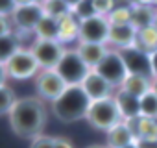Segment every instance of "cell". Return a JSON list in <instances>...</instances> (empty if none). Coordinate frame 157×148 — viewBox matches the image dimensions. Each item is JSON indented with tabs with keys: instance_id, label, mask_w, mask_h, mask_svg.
<instances>
[{
	"instance_id": "cell-1",
	"label": "cell",
	"mask_w": 157,
	"mask_h": 148,
	"mask_svg": "<svg viewBox=\"0 0 157 148\" xmlns=\"http://www.w3.org/2000/svg\"><path fill=\"white\" fill-rule=\"evenodd\" d=\"M8 120L15 135L35 139L43 135V130L46 126V107L37 96L17 98L13 109L8 115Z\"/></svg>"
},
{
	"instance_id": "cell-2",
	"label": "cell",
	"mask_w": 157,
	"mask_h": 148,
	"mask_svg": "<svg viewBox=\"0 0 157 148\" xmlns=\"http://www.w3.org/2000/svg\"><path fill=\"white\" fill-rule=\"evenodd\" d=\"M91 98L85 95L82 85H68L67 91L52 102V113L61 122H76L87 117Z\"/></svg>"
},
{
	"instance_id": "cell-3",
	"label": "cell",
	"mask_w": 157,
	"mask_h": 148,
	"mask_svg": "<svg viewBox=\"0 0 157 148\" xmlns=\"http://www.w3.org/2000/svg\"><path fill=\"white\" fill-rule=\"evenodd\" d=\"M85 119H87V122L93 128H96L100 131H105V133L113 126H117L118 122H122L120 113H118L117 104H115V98H105V100L91 102Z\"/></svg>"
},
{
	"instance_id": "cell-4",
	"label": "cell",
	"mask_w": 157,
	"mask_h": 148,
	"mask_svg": "<svg viewBox=\"0 0 157 148\" xmlns=\"http://www.w3.org/2000/svg\"><path fill=\"white\" fill-rule=\"evenodd\" d=\"M57 74L65 80L67 85H82V82L85 80V76L89 74V67L87 63L82 59V56L78 54L76 48H67L61 61L56 67Z\"/></svg>"
},
{
	"instance_id": "cell-5",
	"label": "cell",
	"mask_w": 157,
	"mask_h": 148,
	"mask_svg": "<svg viewBox=\"0 0 157 148\" xmlns=\"http://www.w3.org/2000/svg\"><path fill=\"white\" fill-rule=\"evenodd\" d=\"M4 65L8 70V76L13 80H28V78H33L41 72V67H39V63L30 48L17 50Z\"/></svg>"
},
{
	"instance_id": "cell-6",
	"label": "cell",
	"mask_w": 157,
	"mask_h": 148,
	"mask_svg": "<svg viewBox=\"0 0 157 148\" xmlns=\"http://www.w3.org/2000/svg\"><path fill=\"white\" fill-rule=\"evenodd\" d=\"M94 70L100 76H104L115 89H118L120 84L128 76V68H126V63L122 59L120 50H111V48L107 50V54L104 56V59L98 63V67Z\"/></svg>"
},
{
	"instance_id": "cell-7",
	"label": "cell",
	"mask_w": 157,
	"mask_h": 148,
	"mask_svg": "<svg viewBox=\"0 0 157 148\" xmlns=\"http://www.w3.org/2000/svg\"><path fill=\"white\" fill-rule=\"evenodd\" d=\"M32 54L35 56L41 70H46V68H56L57 63L61 61L67 46L63 43H59L57 39L56 41H44V39H35L33 45L30 46Z\"/></svg>"
},
{
	"instance_id": "cell-8",
	"label": "cell",
	"mask_w": 157,
	"mask_h": 148,
	"mask_svg": "<svg viewBox=\"0 0 157 148\" xmlns=\"http://www.w3.org/2000/svg\"><path fill=\"white\" fill-rule=\"evenodd\" d=\"M109 28H111V22L104 15H94L91 19L80 21V37H78V43L107 45Z\"/></svg>"
},
{
	"instance_id": "cell-9",
	"label": "cell",
	"mask_w": 157,
	"mask_h": 148,
	"mask_svg": "<svg viewBox=\"0 0 157 148\" xmlns=\"http://www.w3.org/2000/svg\"><path fill=\"white\" fill-rule=\"evenodd\" d=\"M67 84L65 80L57 74L56 68H46L41 70L37 74V82H35V89L41 100H48V102H56L65 91H67Z\"/></svg>"
},
{
	"instance_id": "cell-10",
	"label": "cell",
	"mask_w": 157,
	"mask_h": 148,
	"mask_svg": "<svg viewBox=\"0 0 157 148\" xmlns=\"http://www.w3.org/2000/svg\"><path fill=\"white\" fill-rule=\"evenodd\" d=\"M43 17H44L43 4L41 2H33V4L17 6L10 19H11L13 28H17L19 32H33Z\"/></svg>"
},
{
	"instance_id": "cell-11",
	"label": "cell",
	"mask_w": 157,
	"mask_h": 148,
	"mask_svg": "<svg viewBox=\"0 0 157 148\" xmlns=\"http://www.w3.org/2000/svg\"><path fill=\"white\" fill-rule=\"evenodd\" d=\"M82 89L85 91V95L91 98V102H96V100H105V98H113L117 89L104 78L100 74L91 68L89 74L85 76V80L82 82Z\"/></svg>"
},
{
	"instance_id": "cell-12",
	"label": "cell",
	"mask_w": 157,
	"mask_h": 148,
	"mask_svg": "<svg viewBox=\"0 0 157 148\" xmlns=\"http://www.w3.org/2000/svg\"><path fill=\"white\" fill-rule=\"evenodd\" d=\"M122 59L126 63L128 74H137V76L151 78V63H150V54L140 50L139 46H131L126 50H120Z\"/></svg>"
},
{
	"instance_id": "cell-13",
	"label": "cell",
	"mask_w": 157,
	"mask_h": 148,
	"mask_svg": "<svg viewBox=\"0 0 157 148\" xmlns=\"http://www.w3.org/2000/svg\"><path fill=\"white\" fill-rule=\"evenodd\" d=\"M137 33L139 30L133 24H111L107 43L117 46L118 50H126V48L137 46Z\"/></svg>"
},
{
	"instance_id": "cell-14",
	"label": "cell",
	"mask_w": 157,
	"mask_h": 148,
	"mask_svg": "<svg viewBox=\"0 0 157 148\" xmlns=\"http://www.w3.org/2000/svg\"><path fill=\"white\" fill-rule=\"evenodd\" d=\"M113 98H115L117 109L120 113V119L124 122H129V120L140 117V98L128 95V93H122V91H117Z\"/></svg>"
},
{
	"instance_id": "cell-15",
	"label": "cell",
	"mask_w": 157,
	"mask_h": 148,
	"mask_svg": "<svg viewBox=\"0 0 157 148\" xmlns=\"http://www.w3.org/2000/svg\"><path fill=\"white\" fill-rule=\"evenodd\" d=\"M57 26H59V37H57L59 43L68 45V43L78 41V37H80V19L72 11L67 13L65 17H61L57 21Z\"/></svg>"
},
{
	"instance_id": "cell-16",
	"label": "cell",
	"mask_w": 157,
	"mask_h": 148,
	"mask_svg": "<svg viewBox=\"0 0 157 148\" xmlns=\"http://www.w3.org/2000/svg\"><path fill=\"white\" fill-rule=\"evenodd\" d=\"M78 54L82 56V59L87 63L89 68H96L98 63L104 59V56L107 54V45H96V43H78L76 46Z\"/></svg>"
},
{
	"instance_id": "cell-17",
	"label": "cell",
	"mask_w": 157,
	"mask_h": 148,
	"mask_svg": "<svg viewBox=\"0 0 157 148\" xmlns=\"http://www.w3.org/2000/svg\"><path fill=\"white\" fill-rule=\"evenodd\" d=\"M137 139L131 131V128L128 126V122H118L117 126H113L107 131V146L109 148H124L128 144H133Z\"/></svg>"
},
{
	"instance_id": "cell-18",
	"label": "cell",
	"mask_w": 157,
	"mask_h": 148,
	"mask_svg": "<svg viewBox=\"0 0 157 148\" xmlns=\"http://www.w3.org/2000/svg\"><path fill=\"white\" fill-rule=\"evenodd\" d=\"M117 91L133 95L137 98H142L148 91H151V78H144V76H137V74H128L126 80L120 84V87Z\"/></svg>"
},
{
	"instance_id": "cell-19",
	"label": "cell",
	"mask_w": 157,
	"mask_h": 148,
	"mask_svg": "<svg viewBox=\"0 0 157 148\" xmlns=\"http://www.w3.org/2000/svg\"><path fill=\"white\" fill-rule=\"evenodd\" d=\"M135 139H157V120L148 117H139L128 122Z\"/></svg>"
},
{
	"instance_id": "cell-20",
	"label": "cell",
	"mask_w": 157,
	"mask_h": 148,
	"mask_svg": "<svg viewBox=\"0 0 157 148\" xmlns=\"http://www.w3.org/2000/svg\"><path fill=\"white\" fill-rule=\"evenodd\" d=\"M155 11H157V10H153L150 4H137V6H133L131 24H133L137 30H144V28L153 26Z\"/></svg>"
},
{
	"instance_id": "cell-21",
	"label": "cell",
	"mask_w": 157,
	"mask_h": 148,
	"mask_svg": "<svg viewBox=\"0 0 157 148\" xmlns=\"http://www.w3.org/2000/svg\"><path fill=\"white\" fill-rule=\"evenodd\" d=\"M33 35L35 39H44V41H56L59 37V26H57V21L52 19V17H43L39 21V24L35 26L33 30Z\"/></svg>"
},
{
	"instance_id": "cell-22",
	"label": "cell",
	"mask_w": 157,
	"mask_h": 148,
	"mask_svg": "<svg viewBox=\"0 0 157 148\" xmlns=\"http://www.w3.org/2000/svg\"><path fill=\"white\" fill-rule=\"evenodd\" d=\"M137 46L144 50L146 54H153L157 50V30L153 26L139 30L137 33Z\"/></svg>"
},
{
	"instance_id": "cell-23",
	"label": "cell",
	"mask_w": 157,
	"mask_h": 148,
	"mask_svg": "<svg viewBox=\"0 0 157 148\" xmlns=\"http://www.w3.org/2000/svg\"><path fill=\"white\" fill-rule=\"evenodd\" d=\"M41 4H43L44 15H46V17H52V19H56V21H59L61 17H65L67 13L72 11L65 0H43Z\"/></svg>"
},
{
	"instance_id": "cell-24",
	"label": "cell",
	"mask_w": 157,
	"mask_h": 148,
	"mask_svg": "<svg viewBox=\"0 0 157 148\" xmlns=\"http://www.w3.org/2000/svg\"><path fill=\"white\" fill-rule=\"evenodd\" d=\"M21 43L17 39L15 33H10V35H2L0 37V63H6L17 50H21Z\"/></svg>"
},
{
	"instance_id": "cell-25",
	"label": "cell",
	"mask_w": 157,
	"mask_h": 148,
	"mask_svg": "<svg viewBox=\"0 0 157 148\" xmlns=\"http://www.w3.org/2000/svg\"><path fill=\"white\" fill-rule=\"evenodd\" d=\"M140 117L157 119V95L153 91H148L140 98Z\"/></svg>"
},
{
	"instance_id": "cell-26",
	"label": "cell",
	"mask_w": 157,
	"mask_h": 148,
	"mask_svg": "<svg viewBox=\"0 0 157 148\" xmlns=\"http://www.w3.org/2000/svg\"><path fill=\"white\" fill-rule=\"evenodd\" d=\"M15 102H17V96H15V93H13V89L10 85L0 87V117L10 115V111L13 109Z\"/></svg>"
},
{
	"instance_id": "cell-27",
	"label": "cell",
	"mask_w": 157,
	"mask_h": 148,
	"mask_svg": "<svg viewBox=\"0 0 157 148\" xmlns=\"http://www.w3.org/2000/svg\"><path fill=\"white\" fill-rule=\"evenodd\" d=\"M131 15H133L131 6H117L107 15V19L111 24H131Z\"/></svg>"
},
{
	"instance_id": "cell-28",
	"label": "cell",
	"mask_w": 157,
	"mask_h": 148,
	"mask_svg": "<svg viewBox=\"0 0 157 148\" xmlns=\"http://www.w3.org/2000/svg\"><path fill=\"white\" fill-rule=\"evenodd\" d=\"M72 13L80 21H85V19H91V17L98 15L96 8H94V0H82V2L72 10Z\"/></svg>"
},
{
	"instance_id": "cell-29",
	"label": "cell",
	"mask_w": 157,
	"mask_h": 148,
	"mask_svg": "<svg viewBox=\"0 0 157 148\" xmlns=\"http://www.w3.org/2000/svg\"><path fill=\"white\" fill-rule=\"evenodd\" d=\"M94 8H96V13L98 15L107 17L117 8V4H115V0H94Z\"/></svg>"
},
{
	"instance_id": "cell-30",
	"label": "cell",
	"mask_w": 157,
	"mask_h": 148,
	"mask_svg": "<svg viewBox=\"0 0 157 148\" xmlns=\"http://www.w3.org/2000/svg\"><path fill=\"white\" fill-rule=\"evenodd\" d=\"M30 148H56V142H54V137H48V135H39V137L32 139Z\"/></svg>"
},
{
	"instance_id": "cell-31",
	"label": "cell",
	"mask_w": 157,
	"mask_h": 148,
	"mask_svg": "<svg viewBox=\"0 0 157 148\" xmlns=\"http://www.w3.org/2000/svg\"><path fill=\"white\" fill-rule=\"evenodd\" d=\"M15 8H17L15 0H0V15L2 17H11Z\"/></svg>"
},
{
	"instance_id": "cell-32",
	"label": "cell",
	"mask_w": 157,
	"mask_h": 148,
	"mask_svg": "<svg viewBox=\"0 0 157 148\" xmlns=\"http://www.w3.org/2000/svg\"><path fill=\"white\" fill-rule=\"evenodd\" d=\"M10 33H13L11 19H10V17H2V15H0V37H2V35H10Z\"/></svg>"
},
{
	"instance_id": "cell-33",
	"label": "cell",
	"mask_w": 157,
	"mask_h": 148,
	"mask_svg": "<svg viewBox=\"0 0 157 148\" xmlns=\"http://www.w3.org/2000/svg\"><path fill=\"white\" fill-rule=\"evenodd\" d=\"M137 148H157V139H137Z\"/></svg>"
},
{
	"instance_id": "cell-34",
	"label": "cell",
	"mask_w": 157,
	"mask_h": 148,
	"mask_svg": "<svg viewBox=\"0 0 157 148\" xmlns=\"http://www.w3.org/2000/svg\"><path fill=\"white\" fill-rule=\"evenodd\" d=\"M56 148H74V144L67 139V137H54Z\"/></svg>"
},
{
	"instance_id": "cell-35",
	"label": "cell",
	"mask_w": 157,
	"mask_h": 148,
	"mask_svg": "<svg viewBox=\"0 0 157 148\" xmlns=\"http://www.w3.org/2000/svg\"><path fill=\"white\" fill-rule=\"evenodd\" d=\"M150 63H151V78H157V50L150 54Z\"/></svg>"
},
{
	"instance_id": "cell-36",
	"label": "cell",
	"mask_w": 157,
	"mask_h": 148,
	"mask_svg": "<svg viewBox=\"0 0 157 148\" xmlns=\"http://www.w3.org/2000/svg\"><path fill=\"white\" fill-rule=\"evenodd\" d=\"M8 70H6V65L4 63H0V87H4L6 82H8Z\"/></svg>"
},
{
	"instance_id": "cell-37",
	"label": "cell",
	"mask_w": 157,
	"mask_h": 148,
	"mask_svg": "<svg viewBox=\"0 0 157 148\" xmlns=\"http://www.w3.org/2000/svg\"><path fill=\"white\" fill-rule=\"evenodd\" d=\"M33 2H39V0H15L17 6H24V4H33Z\"/></svg>"
},
{
	"instance_id": "cell-38",
	"label": "cell",
	"mask_w": 157,
	"mask_h": 148,
	"mask_svg": "<svg viewBox=\"0 0 157 148\" xmlns=\"http://www.w3.org/2000/svg\"><path fill=\"white\" fill-rule=\"evenodd\" d=\"M65 2L68 4V8H70V10H74V8H76L78 4H80V2H82V0H65Z\"/></svg>"
},
{
	"instance_id": "cell-39",
	"label": "cell",
	"mask_w": 157,
	"mask_h": 148,
	"mask_svg": "<svg viewBox=\"0 0 157 148\" xmlns=\"http://www.w3.org/2000/svg\"><path fill=\"white\" fill-rule=\"evenodd\" d=\"M151 91L157 95V78H151Z\"/></svg>"
},
{
	"instance_id": "cell-40",
	"label": "cell",
	"mask_w": 157,
	"mask_h": 148,
	"mask_svg": "<svg viewBox=\"0 0 157 148\" xmlns=\"http://www.w3.org/2000/svg\"><path fill=\"white\" fill-rule=\"evenodd\" d=\"M87 148H109L107 144H91V146H87Z\"/></svg>"
},
{
	"instance_id": "cell-41",
	"label": "cell",
	"mask_w": 157,
	"mask_h": 148,
	"mask_svg": "<svg viewBox=\"0 0 157 148\" xmlns=\"http://www.w3.org/2000/svg\"><path fill=\"white\" fill-rule=\"evenodd\" d=\"M153 28L157 30V11H155V17H153Z\"/></svg>"
},
{
	"instance_id": "cell-42",
	"label": "cell",
	"mask_w": 157,
	"mask_h": 148,
	"mask_svg": "<svg viewBox=\"0 0 157 148\" xmlns=\"http://www.w3.org/2000/svg\"><path fill=\"white\" fill-rule=\"evenodd\" d=\"M124 148H137V144L133 142V144H128V146H124Z\"/></svg>"
}]
</instances>
